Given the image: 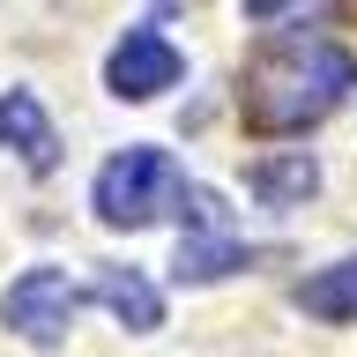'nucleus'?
Returning <instances> with one entry per match:
<instances>
[{
	"mask_svg": "<svg viewBox=\"0 0 357 357\" xmlns=\"http://www.w3.org/2000/svg\"><path fill=\"white\" fill-rule=\"evenodd\" d=\"M253 253H245V238L231 231V238H178V261H172V275L178 283H223L231 268H245Z\"/></svg>",
	"mask_w": 357,
	"mask_h": 357,
	"instance_id": "8",
	"label": "nucleus"
},
{
	"mask_svg": "<svg viewBox=\"0 0 357 357\" xmlns=\"http://www.w3.org/2000/svg\"><path fill=\"white\" fill-rule=\"evenodd\" d=\"M89 298L119 320L127 335H149L156 320H164V298H156V283L142 275V268H119V261H105L97 275H89Z\"/></svg>",
	"mask_w": 357,
	"mask_h": 357,
	"instance_id": "5",
	"label": "nucleus"
},
{
	"mask_svg": "<svg viewBox=\"0 0 357 357\" xmlns=\"http://www.w3.org/2000/svg\"><path fill=\"white\" fill-rule=\"evenodd\" d=\"M178 75H186V60H178V45L164 38V30H127V38L112 45V60H105L112 97H127V105L178 89Z\"/></svg>",
	"mask_w": 357,
	"mask_h": 357,
	"instance_id": "4",
	"label": "nucleus"
},
{
	"mask_svg": "<svg viewBox=\"0 0 357 357\" xmlns=\"http://www.w3.org/2000/svg\"><path fill=\"white\" fill-rule=\"evenodd\" d=\"M178 194H186V172H178L172 149H156V142H134V149H119L105 172H97V216H105L112 231H142L149 216L178 208Z\"/></svg>",
	"mask_w": 357,
	"mask_h": 357,
	"instance_id": "2",
	"label": "nucleus"
},
{
	"mask_svg": "<svg viewBox=\"0 0 357 357\" xmlns=\"http://www.w3.org/2000/svg\"><path fill=\"white\" fill-rule=\"evenodd\" d=\"M298 305H305L312 320H357V253L320 268V275H305V283H298Z\"/></svg>",
	"mask_w": 357,
	"mask_h": 357,
	"instance_id": "9",
	"label": "nucleus"
},
{
	"mask_svg": "<svg viewBox=\"0 0 357 357\" xmlns=\"http://www.w3.org/2000/svg\"><path fill=\"white\" fill-rule=\"evenodd\" d=\"M357 89V60L335 38H283L245 67L238 112L253 134H305Z\"/></svg>",
	"mask_w": 357,
	"mask_h": 357,
	"instance_id": "1",
	"label": "nucleus"
},
{
	"mask_svg": "<svg viewBox=\"0 0 357 357\" xmlns=\"http://www.w3.org/2000/svg\"><path fill=\"white\" fill-rule=\"evenodd\" d=\"M75 305H82V290L67 283L60 268H22L15 283L0 290V320H8V335H22L30 350H52V342H67V328H75Z\"/></svg>",
	"mask_w": 357,
	"mask_h": 357,
	"instance_id": "3",
	"label": "nucleus"
},
{
	"mask_svg": "<svg viewBox=\"0 0 357 357\" xmlns=\"http://www.w3.org/2000/svg\"><path fill=\"white\" fill-rule=\"evenodd\" d=\"M0 149H15L38 178L60 164V134H52V119H45V105L30 89H8V97H0Z\"/></svg>",
	"mask_w": 357,
	"mask_h": 357,
	"instance_id": "6",
	"label": "nucleus"
},
{
	"mask_svg": "<svg viewBox=\"0 0 357 357\" xmlns=\"http://www.w3.org/2000/svg\"><path fill=\"white\" fill-rule=\"evenodd\" d=\"M245 186H253L268 208H305V201L320 194V164H312L305 149H275V156H261V164L245 172Z\"/></svg>",
	"mask_w": 357,
	"mask_h": 357,
	"instance_id": "7",
	"label": "nucleus"
}]
</instances>
